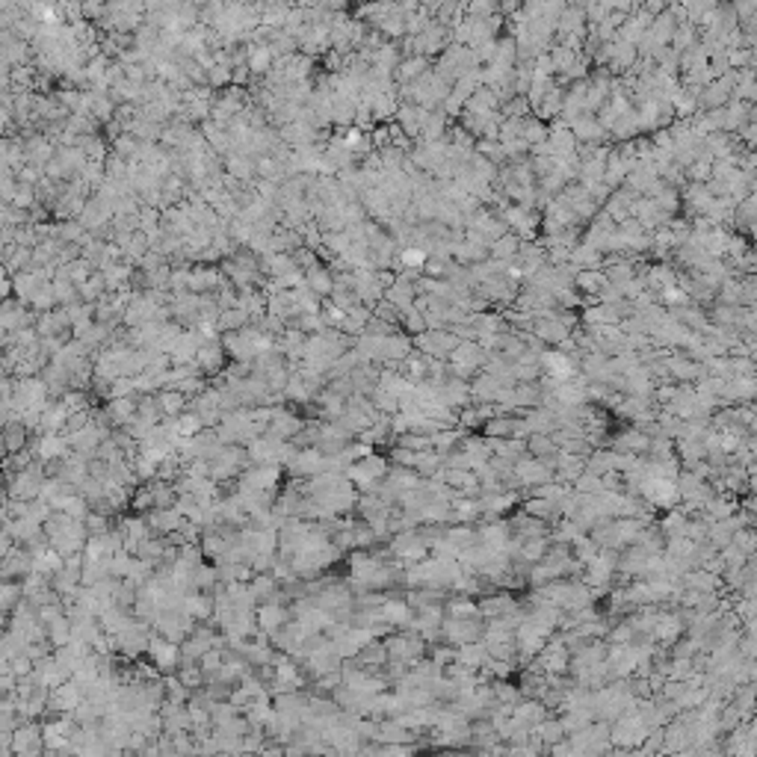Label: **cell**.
I'll use <instances>...</instances> for the list:
<instances>
[{
    "label": "cell",
    "instance_id": "obj_13",
    "mask_svg": "<svg viewBox=\"0 0 757 757\" xmlns=\"http://www.w3.org/2000/svg\"><path fill=\"white\" fill-rule=\"evenodd\" d=\"M538 335L548 337V340H562L565 337V325L556 323V320H545V323H538Z\"/></svg>",
    "mask_w": 757,
    "mask_h": 757
},
{
    "label": "cell",
    "instance_id": "obj_2",
    "mask_svg": "<svg viewBox=\"0 0 757 757\" xmlns=\"http://www.w3.org/2000/svg\"><path fill=\"white\" fill-rule=\"evenodd\" d=\"M290 616H293V612L287 609V604H284V601L258 604V627H261V633H266V636L278 633L281 627L290 621Z\"/></svg>",
    "mask_w": 757,
    "mask_h": 757
},
{
    "label": "cell",
    "instance_id": "obj_10",
    "mask_svg": "<svg viewBox=\"0 0 757 757\" xmlns=\"http://www.w3.org/2000/svg\"><path fill=\"white\" fill-rule=\"evenodd\" d=\"M175 426H178V435H181V438H193L195 432H202V429H205V423H202V418H198V411H193V408H187L183 414H178V418H175Z\"/></svg>",
    "mask_w": 757,
    "mask_h": 757
},
{
    "label": "cell",
    "instance_id": "obj_1",
    "mask_svg": "<svg viewBox=\"0 0 757 757\" xmlns=\"http://www.w3.org/2000/svg\"><path fill=\"white\" fill-rule=\"evenodd\" d=\"M148 656L160 671L175 675L178 666H181V642H172V639H166V636H160L154 630L151 642H148Z\"/></svg>",
    "mask_w": 757,
    "mask_h": 757
},
{
    "label": "cell",
    "instance_id": "obj_3",
    "mask_svg": "<svg viewBox=\"0 0 757 757\" xmlns=\"http://www.w3.org/2000/svg\"><path fill=\"white\" fill-rule=\"evenodd\" d=\"M305 426V420H299L296 414L290 408H284V406H276V414H273V420L266 423V435H273V438H281V441H293L299 435V429Z\"/></svg>",
    "mask_w": 757,
    "mask_h": 757
},
{
    "label": "cell",
    "instance_id": "obj_7",
    "mask_svg": "<svg viewBox=\"0 0 757 757\" xmlns=\"http://www.w3.org/2000/svg\"><path fill=\"white\" fill-rule=\"evenodd\" d=\"M157 403H160L163 418H178V414L190 408V396L183 391H175V388H163V391H157Z\"/></svg>",
    "mask_w": 757,
    "mask_h": 757
},
{
    "label": "cell",
    "instance_id": "obj_5",
    "mask_svg": "<svg viewBox=\"0 0 757 757\" xmlns=\"http://www.w3.org/2000/svg\"><path fill=\"white\" fill-rule=\"evenodd\" d=\"M145 521H148L154 536H172L178 526L183 524V515H181L175 506H169V509H151V512H145Z\"/></svg>",
    "mask_w": 757,
    "mask_h": 757
},
{
    "label": "cell",
    "instance_id": "obj_12",
    "mask_svg": "<svg viewBox=\"0 0 757 757\" xmlns=\"http://www.w3.org/2000/svg\"><path fill=\"white\" fill-rule=\"evenodd\" d=\"M524 246L518 242V237H512V234H506V237H497V242L491 246V252L497 254V258H512V254H518Z\"/></svg>",
    "mask_w": 757,
    "mask_h": 757
},
{
    "label": "cell",
    "instance_id": "obj_4",
    "mask_svg": "<svg viewBox=\"0 0 757 757\" xmlns=\"http://www.w3.org/2000/svg\"><path fill=\"white\" fill-rule=\"evenodd\" d=\"M225 355H228V349H225V344L219 337L216 340H205V344L198 347L195 364L202 367V373L216 376V373H222V367H225Z\"/></svg>",
    "mask_w": 757,
    "mask_h": 757
},
{
    "label": "cell",
    "instance_id": "obj_11",
    "mask_svg": "<svg viewBox=\"0 0 757 757\" xmlns=\"http://www.w3.org/2000/svg\"><path fill=\"white\" fill-rule=\"evenodd\" d=\"M577 281H580V287H583L585 293H601L607 284H609V278H607L604 273H597V269H595V273H592V269H585V273L577 276Z\"/></svg>",
    "mask_w": 757,
    "mask_h": 757
},
{
    "label": "cell",
    "instance_id": "obj_9",
    "mask_svg": "<svg viewBox=\"0 0 757 757\" xmlns=\"http://www.w3.org/2000/svg\"><path fill=\"white\" fill-rule=\"evenodd\" d=\"M249 323H252L249 311H242L237 305V308H222L219 320H216V328H219V332H240V328H246Z\"/></svg>",
    "mask_w": 757,
    "mask_h": 757
},
{
    "label": "cell",
    "instance_id": "obj_8",
    "mask_svg": "<svg viewBox=\"0 0 757 757\" xmlns=\"http://www.w3.org/2000/svg\"><path fill=\"white\" fill-rule=\"evenodd\" d=\"M426 75V56H406V60H399V65L394 68V77L396 83H414L418 77Z\"/></svg>",
    "mask_w": 757,
    "mask_h": 757
},
{
    "label": "cell",
    "instance_id": "obj_6",
    "mask_svg": "<svg viewBox=\"0 0 757 757\" xmlns=\"http://www.w3.org/2000/svg\"><path fill=\"white\" fill-rule=\"evenodd\" d=\"M305 284H308V287L317 293V296L328 299V296L335 293V273H332V266L317 264V266L305 269Z\"/></svg>",
    "mask_w": 757,
    "mask_h": 757
}]
</instances>
